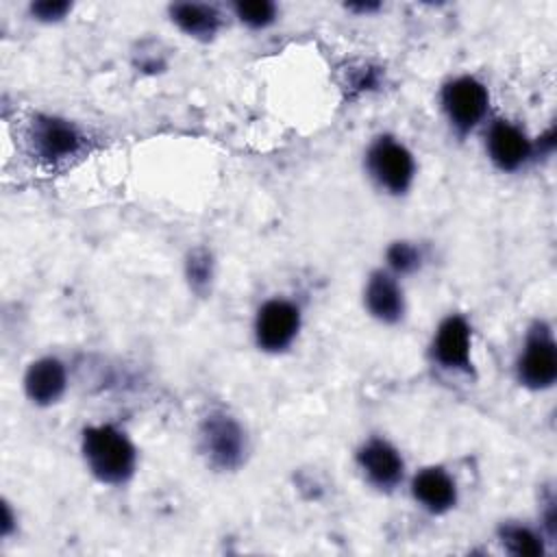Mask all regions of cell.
<instances>
[{"mask_svg": "<svg viewBox=\"0 0 557 557\" xmlns=\"http://www.w3.org/2000/svg\"><path fill=\"white\" fill-rule=\"evenodd\" d=\"M81 455L89 474L104 485H124L137 470V448L115 424L85 426Z\"/></svg>", "mask_w": 557, "mask_h": 557, "instance_id": "6da1fadb", "label": "cell"}, {"mask_svg": "<svg viewBox=\"0 0 557 557\" xmlns=\"http://www.w3.org/2000/svg\"><path fill=\"white\" fill-rule=\"evenodd\" d=\"M363 163L372 183L389 196H405L416 181L413 152L392 135H379L368 146Z\"/></svg>", "mask_w": 557, "mask_h": 557, "instance_id": "7a4b0ae2", "label": "cell"}, {"mask_svg": "<svg viewBox=\"0 0 557 557\" xmlns=\"http://www.w3.org/2000/svg\"><path fill=\"white\" fill-rule=\"evenodd\" d=\"M516 381L531 392L550 389L557 381V342L544 320H535L516 357Z\"/></svg>", "mask_w": 557, "mask_h": 557, "instance_id": "3957f363", "label": "cell"}, {"mask_svg": "<svg viewBox=\"0 0 557 557\" xmlns=\"http://www.w3.org/2000/svg\"><path fill=\"white\" fill-rule=\"evenodd\" d=\"M26 144L39 163L54 168L83 152L85 135L74 122L65 117L39 113L28 124Z\"/></svg>", "mask_w": 557, "mask_h": 557, "instance_id": "277c9868", "label": "cell"}, {"mask_svg": "<svg viewBox=\"0 0 557 557\" xmlns=\"http://www.w3.org/2000/svg\"><path fill=\"white\" fill-rule=\"evenodd\" d=\"M440 104L455 135L466 137L485 122L490 111V91L476 76H455L442 85Z\"/></svg>", "mask_w": 557, "mask_h": 557, "instance_id": "5b68a950", "label": "cell"}, {"mask_svg": "<svg viewBox=\"0 0 557 557\" xmlns=\"http://www.w3.org/2000/svg\"><path fill=\"white\" fill-rule=\"evenodd\" d=\"M200 448L215 470L233 472L246 461L248 437L237 418L211 411L200 424Z\"/></svg>", "mask_w": 557, "mask_h": 557, "instance_id": "8992f818", "label": "cell"}, {"mask_svg": "<svg viewBox=\"0 0 557 557\" xmlns=\"http://www.w3.org/2000/svg\"><path fill=\"white\" fill-rule=\"evenodd\" d=\"M302 326L300 307L287 298L265 300L252 322V335L259 350L268 355L285 352L298 337Z\"/></svg>", "mask_w": 557, "mask_h": 557, "instance_id": "52a82bcc", "label": "cell"}, {"mask_svg": "<svg viewBox=\"0 0 557 557\" xmlns=\"http://www.w3.org/2000/svg\"><path fill=\"white\" fill-rule=\"evenodd\" d=\"M485 152L496 170L511 174L522 170L533 157V139L511 120H492L485 131Z\"/></svg>", "mask_w": 557, "mask_h": 557, "instance_id": "ba28073f", "label": "cell"}, {"mask_svg": "<svg viewBox=\"0 0 557 557\" xmlns=\"http://www.w3.org/2000/svg\"><path fill=\"white\" fill-rule=\"evenodd\" d=\"M433 361L448 372H472V326L461 313L446 315L431 342Z\"/></svg>", "mask_w": 557, "mask_h": 557, "instance_id": "9c48e42d", "label": "cell"}, {"mask_svg": "<svg viewBox=\"0 0 557 557\" xmlns=\"http://www.w3.org/2000/svg\"><path fill=\"white\" fill-rule=\"evenodd\" d=\"M357 466L366 481L381 492H392L405 476L400 450L383 437H370L357 448Z\"/></svg>", "mask_w": 557, "mask_h": 557, "instance_id": "30bf717a", "label": "cell"}, {"mask_svg": "<svg viewBox=\"0 0 557 557\" xmlns=\"http://www.w3.org/2000/svg\"><path fill=\"white\" fill-rule=\"evenodd\" d=\"M363 307L381 324H398L405 318V292L387 268L370 272L363 287Z\"/></svg>", "mask_w": 557, "mask_h": 557, "instance_id": "8fae6325", "label": "cell"}, {"mask_svg": "<svg viewBox=\"0 0 557 557\" xmlns=\"http://www.w3.org/2000/svg\"><path fill=\"white\" fill-rule=\"evenodd\" d=\"M411 496L429 513L442 516L457 505V483L442 466L420 468L411 476Z\"/></svg>", "mask_w": 557, "mask_h": 557, "instance_id": "7c38bea8", "label": "cell"}, {"mask_svg": "<svg viewBox=\"0 0 557 557\" xmlns=\"http://www.w3.org/2000/svg\"><path fill=\"white\" fill-rule=\"evenodd\" d=\"M67 389L65 363L57 357H39L24 372V394L37 407H50Z\"/></svg>", "mask_w": 557, "mask_h": 557, "instance_id": "4fadbf2b", "label": "cell"}, {"mask_svg": "<svg viewBox=\"0 0 557 557\" xmlns=\"http://www.w3.org/2000/svg\"><path fill=\"white\" fill-rule=\"evenodd\" d=\"M168 17L183 35L198 41L213 39L224 24V15L215 4L191 0L172 2L168 7Z\"/></svg>", "mask_w": 557, "mask_h": 557, "instance_id": "5bb4252c", "label": "cell"}, {"mask_svg": "<svg viewBox=\"0 0 557 557\" xmlns=\"http://www.w3.org/2000/svg\"><path fill=\"white\" fill-rule=\"evenodd\" d=\"M498 537H500L505 550H509L516 557H542L544 555V537L527 524L505 522L498 529Z\"/></svg>", "mask_w": 557, "mask_h": 557, "instance_id": "9a60e30c", "label": "cell"}, {"mask_svg": "<svg viewBox=\"0 0 557 557\" xmlns=\"http://www.w3.org/2000/svg\"><path fill=\"white\" fill-rule=\"evenodd\" d=\"M233 15L250 30H263L278 20V7L272 0H237L231 4Z\"/></svg>", "mask_w": 557, "mask_h": 557, "instance_id": "2e32d148", "label": "cell"}, {"mask_svg": "<svg viewBox=\"0 0 557 557\" xmlns=\"http://www.w3.org/2000/svg\"><path fill=\"white\" fill-rule=\"evenodd\" d=\"M385 261H387V270L396 276H407L420 270L422 265V250L407 239H398L392 242L385 250Z\"/></svg>", "mask_w": 557, "mask_h": 557, "instance_id": "e0dca14e", "label": "cell"}, {"mask_svg": "<svg viewBox=\"0 0 557 557\" xmlns=\"http://www.w3.org/2000/svg\"><path fill=\"white\" fill-rule=\"evenodd\" d=\"M185 276L196 294H207L213 281V257L207 248H194L185 259Z\"/></svg>", "mask_w": 557, "mask_h": 557, "instance_id": "ac0fdd59", "label": "cell"}, {"mask_svg": "<svg viewBox=\"0 0 557 557\" xmlns=\"http://www.w3.org/2000/svg\"><path fill=\"white\" fill-rule=\"evenodd\" d=\"M28 13L37 22L52 24V22L65 20L72 13V2H67V0H37V2L28 4Z\"/></svg>", "mask_w": 557, "mask_h": 557, "instance_id": "d6986e66", "label": "cell"}, {"mask_svg": "<svg viewBox=\"0 0 557 557\" xmlns=\"http://www.w3.org/2000/svg\"><path fill=\"white\" fill-rule=\"evenodd\" d=\"M555 146H557V133H555V126H550V128H546L544 135L537 137V141H533V152H535V157H540V154L548 157V154H553Z\"/></svg>", "mask_w": 557, "mask_h": 557, "instance_id": "ffe728a7", "label": "cell"}, {"mask_svg": "<svg viewBox=\"0 0 557 557\" xmlns=\"http://www.w3.org/2000/svg\"><path fill=\"white\" fill-rule=\"evenodd\" d=\"M376 83H379V72L372 70V67H361L359 76H357V81L352 85L357 89H372V87H376Z\"/></svg>", "mask_w": 557, "mask_h": 557, "instance_id": "44dd1931", "label": "cell"}, {"mask_svg": "<svg viewBox=\"0 0 557 557\" xmlns=\"http://www.w3.org/2000/svg\"><path fill=\"white\" fill-rule=\"evenodd\" d=\"M346 11L359 13V15H372V13L381 11V2H350V4H346Z\"/></svg>", "mask_w": 557, "mask_h": 557, "instance_id": "7402d4cb", "label": "cell"}, {"mask_svg": "<svg viewBox=\"0 0 557 557\" xmlns=\"http://www.w3.org/2000/svg\"><path fill=\"white\" fill-rule=\"evenodd\" d=\"M15 529V516L11 513V507L9 503H2V524H0V531H2V537L11 535Z\"/></svg>", "mask_w": 557, "mask_h": 557, "instance_id": "603a6c76", "label": "cell"}]
</instances>
